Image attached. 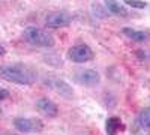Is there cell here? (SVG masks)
<instances>
[{"label":"cell","mask_w":150,"mask_h":135,"mask_svg":"<svg viewBox=\"0 0 150 135\" xmlns=\"http://www.w3.org/2000/svg\"><path fill=\"white\" fill-rule=\"evenodd\" d=\"M122 129H123V123H122L120 117H117V116L108 117L107 123H105V131H107L108 135H116V134H117L119 131H122Z\"/></svg>","instance_id":"obj_10"},{"label":"cell","mask_w":150,"mask_h":135,"mask_svg":"<svg viewBox=\"0 0 150 135\" xmlns=\"http://www.w3.org/2000/svg\"><path fill=\"white\" fill-rule=\"evenodd\" d=\"M75 80H77L80 84H83V86H89V87H92V86L99 84L101 77H99V72H96L95 69H83V71H80L77 74Z\"/></svg>","instance_id":"obj_8"},{"label":"cell","mask_w":150,"mask_h":135,"mask_svg":"<svg viewBox=\"0 0 150 135\" xmlns=\"http://www.w3.org/2000/svg\"><path fill=\"white\" fill-rule=\"evenodd\" d=\"M14 126L24 134H35L44 129V123L41 119L36 117H17L14 120Z\"/></svg>","instance_id":"obj_4"},{"label":"cell","mask_w":150,"mask_h":135,"mask_svg":"<svg viewBox=\"0 0 150 135\" xmlns=\"http://www.w3.org/2000/svg\"><path fill=\"white\" fill-rule=\"evenodd\" d=\"M5 54H6V48H5L3 45H0V57L5 56Z\"/></svg>","instance_id":"obj_15"},{"label":"cell","mask_w":150,"mask_h":135,"mask_svg":"<svg viewBox=\"0 0 150 135\" xmlns=\"http://www.w3.org/2000/svg\"><path fill=\"white\" fill-rule=\"evenodd\" d=\"M23 38L27 44H30L32 47H38V48H51L56 44V39L51 33L47 30H42L39 27H35V26H29L24 29Z\"/></svg>","instance_id":"obj_2"},{"label":"cell","mask_w":150,"mask_h":135,"mask_svg":"<svg viewBox=\"0 0 150 135\" xmlns=\"http://www.w3.org/2000/svg\"><path fill=\"white\" fill-rule=\"evenodd\" d=\"M71 23H72V17L63 11L50 12L45 17V26L48 29H63V27H68Z\"/></svg>","instance_id":"obj_5"},{"label":"cell","mask_w":150,"mask_h":135,"mask_svg":"<svg viewBox=\"0 0 150 135\" xmlns=\"http://www.w3.org/2000/svg\"><path fill=\"white\" fill-rule=\"evenodd\" d=\"M0 78L8 81V83H14L20 86H29L33 84L38 80V72L26 65H2L0 66Z\"/></svg>","instance_id":"obj_1"},{"label":"cell","mask_w":150,"mask_h":135,"mask_svg":"<svg viewBox=\"0 0 150 135\" xmlns=\"http://www.w3.org/2000/svg\"><path fill=\"white\" fill-rule=\"evenodd\" d=\"M122 33H123L125 36H128L129 39L135 41V42H146V41L150 38V33H149V32L137 30V29H132V27H123V29H122Z\"/></svg>","instance_id":"obj_9"},{"label":"cell","mask_w":150,"mask_h":135,"mask_svg":"<svg viewBox=\"0 0 150 135\" xmlns=\"http://www.w3.org/2000/svg\"><path fill=\"white\" fill-rule=\"evenodd\" d=\"M137 125L144 131H150V108H144L137 117Z\"/></svg>","instance_id":"obj_12"},{"label":"cell","mask_w":150,"mask_h":135,"mask_svg":"<svg viewBox=\"0 0 150 135\" xmlns=\"http://www.w3.org/2000/svg\"><path fill=\"white\" fill-rule=\"evenodd\" d=\"M8 98H9V90L5 89V87H0V102L8 99Z\"/></svg>","instance_id":"obj_14"},{"label":"cell","mask_w":150,"mask_h":135,"mask_svg":"<svg viewBox=\"0 0 150 135\" xmlns=\"http://www.w3.org/2000/svg\"><path fill=\"white\" fill-rule=\"evenodd\" d=\"M66 57L74 63H86L93 59V51L89 45L78 44V45H74L69 48L66 53Z\"/></svg>","instance_id":"obj_3"},{"label":"cell","mask_w":150,"mask_h":135,"mask_svg":"<svg viewBox=\"0 0 150 135\" xmlns=\"http://www.w3.org/2000/svg\"><path fill=\"white\" fill-rule=\"evenodd\" d=\"M125 3L131 8H135V9H144L147 8V3L143 2V0H125Z\"/></svg>","instance_id":"obj_13"},{"label":"cell","mask_w":150,"mask_h":135,"mask_svg":"<svg viewBox=\"0 0 150 135\" xmlns=\"http://www.w3.org/2000/svg\"><path fill=\"white\" fill-rule=\"evenodd\" d=\"M45 84L50 89H53L56 93H59L60 96L66 98V99L74 98V90L65 80H62V78H47Z\"/></svg>","instance_id":"obj_6"},{"label":"cell","mask_w":150,"mask_h":135,"mask_svg":"<svg viewBox=\"0 0 150 135\" xmlns=\"http://www.w3.org/2000/svg\"><path fill=\"white\" fill-rule=\"evenodd\" d=\"M105 3V8L108 9V12H111V14L114 15H122V17H126L128 15V11L126 8H123L117 0H104Z\"/></svg>","instance_id":"obj_11"},{"label":"cell","mask_w":150,"mask_h":135,"mask_svg":"<svg viewBox=\"0 0 150 135\" xmlns=\"http://www.w3.org/2000/svg\"><path fill=\"white\" fill-rule=\"evenodd\" d=\"M36 108H38V111L45 117L54 119L59 114V107L51 99H48V98H39V99L36 101Z\"/></svg>","instance_id":"obj_7"}]
</instances>
